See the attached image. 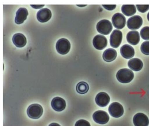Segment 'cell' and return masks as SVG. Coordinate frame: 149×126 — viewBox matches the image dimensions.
Masks as SVG:
<instances>
[{"label": "cell", "mask_w": 149, "mask_h": 126, "mask_svg": "<svg viewBox=\"0 0 149 126\" xmlns=\"http://www.w3.org/2000/svg\"><path fill=\"white\" fill-rule=\"evenodd\" d=\"M93 117L95 122L100 125L106 124L109 120V115L106 112L102 110L95 112Z\"/></svg>", "instance_id": "7"}, {"label": "cell", "mask_w": 149, "mask_h": 126, "mask_svg": "<svg viewBox=\"0 0 149 126\" xmlns=\"http://www.w3.org/2000/svg\"><path fill=\"white\" fill-rule=\"evenodd\" d=\"M52 17L51 11L48 8H42L37 13V19L41 23H46L50 20Z\"/></svg>", "instance_id": "14"}, {"label": "cell", "mask_w": 149, "mask_h": 126, "mask_svg": "<svg viewBox=\"0 0 149 126\" xmlns=\"http://www.w3.org/2000/svg\"><path fill=\"white\" fill-rule=\"evenodd\" d=\"M123 39L122 32L119 30H114L110 36V45L113 48L119 47Z\"/></svg>", "instance_id": "6"}, {"label": "cell", "mask_w": 149, "mask_h": 126, "mask_svg": "<svg viewBox=\"0 0 149 126\" xmlns=\"http://www.w3.org/2000/svg\"><path fill=\"white\" fill-rule=\"evenodd\" d=\"M140 36L145 40H149V26H145L141 30Z\"/></svg>", "instance_id": "23"}, {"label": "cell", "mask_w": 149, "mask_h": 126, "mask_svg": "<svg viewBox=\"0 0 149 126\" xmlns=\"http://www.w3.org/2000/svg\"><path fill=\"white\" fill-rule=\"evenodd\" d=\"M44 6H45L44 5H31V6L33 8H34V9H40L41 8L44 7Z\"/></svg>", "instance_id": "28"}, {"label": "cell", "mask_w": 149, "mask_h": 126, "mask_svg": "<svg viewBox=\"0 0 149 126\" xmlns=\"http://www.w3.org/2000/svg\"><path fill=\"white\" fill-rule=\"evenodd\" d=\"M112 21L114 28L117 29L124 28L126 24V19L125 17L120 13H117L113 15Z\"/></svg>", "instance_id": "8"}, {"label": "cell", "mask_w": 149, "mask_h": 126, "mask_svg": "<svg viewBox=\"0 0 149 126\" xmlns=\"http://www.w3.org/2000/svg\"><path fill=\"white\" fill-rule=\"evenodd\" d=\"M121 10L123 14L130 17L135 14L136 8L134 5H124L122 6Z\"/></svg>", "instance_id": "21"}, {"label": "cell", "mask_w": 149, "mask_h": 126, "mask_svg": "<svg viewBox=\"0 0 149 126\" xmlns=\"http://www.w3.org/2000/svg\"><path fill=\"white\" fill-rule=\"evenodd\" d=\"M95 101L97 105L100 107H105L109 104V96L105 92H100L95 98Z\"/></svg>", "instance_id": "12"}, {"label": "cell", "mask_w": 149, "mask_h": 126, "mask_svg": "<svg viewBox=\"0 0 149 126\" xmlns=\"http://www.w3.org/2000/svg\"><path fill=\"white\" fill-rule=\"evenodd\" d=\"M51 106L55 111L60 112L65 110L66 103L63 99L60 97H55L52 100Z\"/></svg>", "instance_id": "13"}, {"label": "cell", "mask_w": 149, "mask_h": 126, "mask_svg": "<svg viewBox=\"0 0 149 126\" xmlns=\"http://www.w3.org/2000/svg\"><path fill=\"white\" fill-rule=\"evenodd\" d=\"M133 123L135 126H148L149 118L143 113H138L133 117Z\"/></svg>", "instance_id": "11"}, {"label": "cell", "mask_w": 149, "mask_h": 126, "mask_svg": "<svg viewBox=\"0 0 149 126\" xmlns=\"http://www.w3.org/2000/svg\"><path fill=\"white\" fill-rule=\"evenodd\" d=\"M134 73L128 69H120L117 73L116 77L118 81L122 83H128L134 78Z\"/></svg>", "instance_id": "1"}, {"label": "cell", "mask_w": 149, "mask_h": 126, "mask_svg": "<svg viewBox=\"0 0 149 126\" xmlns=\"http://www.w3.org/2000/svg\"><path fill=\"white\" fill-rule=\"evenodd\" d=\"M112 25L109 20H101L97 24L96 29L97 31L101 34H103L104 35H109L112 30Z\"/></svg>", "instance_id": "3"}, {"label": "cell", "mask_w": 149, "mask_h": 126, "mask_svg": "<svg viewBox=\"0 0 149 126\" xmlns=\"http://www.w3.org/2000/svg\"><path fill=\"white\" fill-rule=\"evenodd\" d=\"M109 114L115 118H118L123 115L124 109L122 105L117 102L112 103L109 106Z\"/></svg>", "instance_id": "5"}, {"label": "cell", "mask_w": 149, "mask_h": 126, "mask_svg": "<svg viewBox=\"0 0 149 126\" xmlns=\"http://www.w3.org/2000/svg\"><path fill=\"white\" fill-rule=\"evenodd\" d=\"M14 45L18 48L24 47L26 44V39L25 36L20 33L15 34L12 39Z\"/></svg>", "instance_id": "17"}, {"label": "cell", "mask_w": 149, "mask_h": 126, "mask_svg": "<svg viewBox=\"0 0 149 126\" xmlns=\"http://www.w3.org/2000/svg\"><path fill=\"white\" fill-rule=\"evenodd\" d=\"M141 51L145 55H149V41H145L141 45Z\"/></svg>", "instance_id": "24"}, {"label": "cell", "mask_w": 149, "mask_h": 126, "mask_svg": "<svg viewBox=\"0 0 149 126\" xmlns=\"http://www.w3.org/2000/svg\"><path fill=\"white\" fill-rule=\"evenodd\" d=\"M56 50L58 53L62 55L67 54L70 49V41L66 39H61L56 43Z\"/></svg>", "instance_id": "4"}, {"label": "cell", "mask_w": 149, "mask_h": 126, "mask_svg": "<svg viewBox=\"0 0 149 126\" xmlns=\"http://www.w3.org/2000/svg\"><path fill=\"white\" fill-rule=\"evenodd\" d=\"M79 7H84V6H86V5H77Z\"/></svg>", "instance_id": "31"}, {"label": "cell", "mask_w": 149, "mask_h": 126, "mask_svg": "<svg viewBox=\"0 0 149 126\" xmlns=\"http://www.w3.org/2000/svg\"><path fill=\"white\" fill-rule=\"evenodd\" d=\"M89 89V87L87 83L85 82H80L76 87V90L78 93L81 94L86 93Z\"/></svg>", "instance_id": "22"}, {"label": "cell", "mask_w": 149, "mask_h": 126, "mask_svg": "<svg viewBox=\"0 0 149 126\" xmlns=\"http://www.w3.org/2000/svg\"><path fill=\"white\" fill-rule=\"evenodd\" d=\"M136 7L140 12L145 13L146 11L149 10V5H137L136 6Z\"/></svg>", "instance_id": "25"}, {"label": "cell", "mask_w": 149, "mask_h": 126, "mask_svg": "<svg viewBox=\"0 0 149 126\" xmlns=\"http://www.w3.org/2000/svg\"><path fill=\"white\" fill-rule=\"evenodd\" d=\"M128 65L131 70L134 71H139L142 69L143 63L138 58H133L129 61Z\"/></svg>", "instance_id": "19"}, {"label": "cell", "mask_w": 149, "mask_h": 126, "mask_svg": "<svg viewBox=\"0 0 149 126\" xmlns=\"http://www.w3.org/2000/svg\"><path fill=\"white\" fill-rule=\"evenodd\" d=\"M117 56L116 50L113 48H109L104 50L103 53V59L107 62H111L116 59Z\"/></svg>", "instance_id": "20"}, {"label": "cell", "mask_w": 149, "mask_h": 126, "mask_svg": "<svg viewBox=\"0 0 149 126\" xmlns=\"http://www.w3.org/2000/svg\"><path fill=\"white\" fill-rule=\"evenodd\" d=\"M120 54L125 59H131L134 56V48L129 45H124L120 48Z\"/></svg>", "instance_id": "16"}, {"label": "cell", "mask_w": 149, "mask_h": 126, "mask_svg": "<svg viewBox=\"0 0 149 126\" xmlns=\"http://www.w3.org/2000/svg\"><path fill=\"white\" fill-rule=\"evenodd\" d=\"M43 114L42 107L39 104H33L30 105L27 109V114L31 118L38 119Z\"/></svg>", "instance_id": "2"}, {"label": "cell", "mask_w": 149, "mask_h": 126, "mask_svg": "<svg viewBox=\"0 0 149 126\" xmlns=\"http://www.w3.org/2000/svg\"><path fill=\"white\" fill-rule=\"evenodd\" d=\"M49 126H61L59 124L56 123H52L51 124H50Z\"/></svg>", "instance_id": "29"}, {"label": "cell", "mask_w": 149, "mask_h": 126, "mask_svg": "<svg viewBox=\"0 0 149 126\" xmlns=\"http://www.w3.org/2000/svg\"><path fill=\"white\" fill-rule=\"evenodd\" d=\"M147 18H148V19L149 21V12L148 13V15H147Z\"/></svg>", "instance_id": "30"}, {"label": "cell", "mask_w": 149, "mask_h": 126, "mask_svg": "<svg viewBox=\"0 0 149 126\" xmlns=\"http://www.w3.org/2000/svg\"><path fill=\"white\" fill-rule=\"evenodd\" d=\"M93 43L95 48L98 50H102L107 45V40L106 37L101 35L95 36Z\"/></svg>", "instance_id": "10"}, {"label": "cell", "mask_w": 149, "mask_h": 126, "mask_svg": "<svg viewBox=\"0 0 149 126\" xmlns=\"http://www.w3.org/2000/svg\"><path fill=\"white\" fill-rule=\"evenodd\" d=\"M102 6L104 7V8L107 10H113L116 7V5H103Z\"/></svg>", "instance_id": "27"}, {"label": "cell", "mask_w": 149, "mask_h": 126, "mask_svg": "<svg viewBox=\"0 0 149 126\" xmlns=\"http://www.w3.org/2000/svg\"><path fill=\"white\" fill-rule=\"evenodd\" d=\"M127 26L130 30H137L143 24V19L139 15H134L127 21Z\"/></svg>", "instance_id": "9"}, {"label": "cell", "mask_w": 149, "mask_h": 126, "mask_svg": "<svg viewBox=\"0 0 149 126\" xmlns=\"http://www.w3.org/2000/svg\"><path fill=\"white\" fill-rule=\"evenodd\" d=\"M127 40L132 45H136L140 42V34L137 31H131L127 35Z\"/></svg>", "instance_id": "18"}, {"label": "cell", "mask_w": 149, "mask_h": 126, "mask_svg": "<svg viewBox=\"0 0 149 126\" xmlns=\"http://www.w3.org/2000/svg\"><path fill=\"white\" fill-rule=\"evenodd\" d=\"M75 126H91L89 122L85 120H80L75 123Z\"/></svg>", "instance_id": "26"}, {"label": "cell", "mask_w": 149, "mask_h": 126, "mask_svg": "<svg viewBox=\"0 0 149 126\" xmlns=\"http://www.w3.org/2000/svg\"><path fill=\"white\" fill-rule=\"evenodd\" d=\"M28 15V11L25 8H20L16 13L15 23L17 24H21L24 22Z\"/></svg>", "instance_id": "15"}]
</instances>
